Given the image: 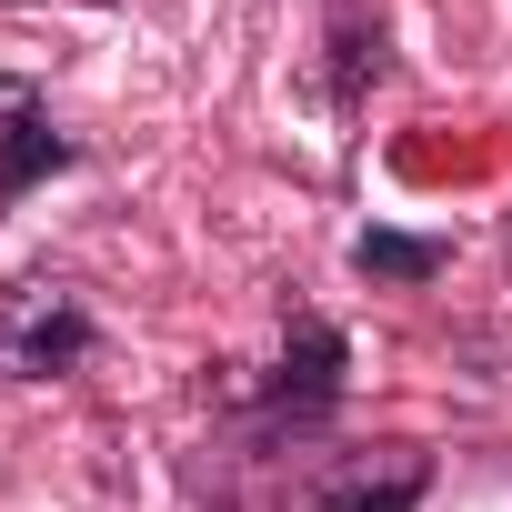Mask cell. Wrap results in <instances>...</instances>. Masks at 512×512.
<instances>
[{"instance_id":"cell-6","label":"cell","mask_w":512,"mask_h":512,"mask_svg":"<svg viewBox=\"0 0 512 512\" xmlns=\"http://www.w3.org/2000/svg\"><path fill=\"white\" fill-rule=\"evenodd\" d=\"M332 31H342V101H362V81L382 71V31L362 41V0H332Z\"/></svg>"},{"instance_id":"cell-3","label":"cell","mask_w":512,"mask_h":512,"mask_svg":"<svg viewBox=\"0 0 512 512\" xmlns=\"http://www.w3.org/2000/svg\"><path fill=\"white\" fill-rule=\"evenodd\" d=\"M422 482H432V462H422V452H382V462L332 472L312 512H412V502H422Z\"/></svg>"},{"instance_id":"cell-2","label":"cell","mask_w":512,"mask_h":512,"mask_svg":"<svg viewBox=\"0 0 512 512\" xmlns=\"http://www.w3.org/2000/svg\"><path fill=\"white\" fill-rule=\"evenodd\" d=\"M332 402H342V332H332V322H292V352H282V372H272V412L322 422Z\"/></svg>"},{"instance_id":"cell-4","label":"cell","mask_w":512,"mask_h":512,"mask_svg":"<svg viewBox=\"0 0 512 512\" xmlns=\"http://www.w3.org/2000/svg\"><path fill=\"white\" fill-rule=\"evenodd\" d=\"M81 352H91V322H81L61 292H41L31 322H21V362H31V372H71Z\"/></svg>"},{"instance_id":"cell-1","label":"cell","mask_w":512,"mask_h":512,"mask_svg":"<svg viewBox=\"0 0 512 512\" xmlns=\"http://www.w3.org/2000/svg\"><path fill=\"white\" fill-rule=\"evenodd\" d=\"M61 161H71V141L51 131L41 91H31V81H0V201L31 191V181H51Z\"/></svg>"},{"instance_id":"cell-5","label":"cell","mask_w":512,"mask_h":512,"mask_svg":"<svg viewBox=\"0 0 512 512\" xmlns=\"http://www.w3.org/2000/svg\"><path fill=\"white\" fill-rule=\"evenodd\" d=\"M452 262L442 241H412V231H362L352 241V272H372V282H432Z\"/></svg>"}]
</instances>
